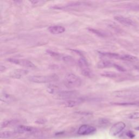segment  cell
I'll return each instance as SVG.
<instances>
[{
	"label": "cell",
	"mask_w": 139,
	"mask_h": 139,
	"mask_svg": "<svg viewBox=\"0 0 139 139\" xmlns=\"http://www.w3.org/2000/svg\"><path fill=\"white\" fill-rule=\"evenodd\" d=\"M78 93L76 91H60L57 94L55 95V98L58 100H70L76 99L78 96Z\"/></svg>",
	"instance_id": "cell-4"
},
{
	"label": "cell",
	"mask_w": 139,
	"mask_h": 139,
	"mask_svg": "<svg viewBox=\"0 0 139 139\" xmlns=\"http://www.w3.org/2000/svg\"><path fill=\"white\" fill-rule=\"evenodd\" d=\"M48 30L53 34H60L65 32V28L60 25L51 26L48 28Z\"/></svg>",
	"instance_id": "cell-12"
},
{
	"label": "cell",
	"mask_w": 139,
	"mask_h": 139,
	"mask_svg": "<svg viewBox=\"0 0 139 139\" xmlns=\"http://www.w3.org/2000/svg\"><path fill=\"white\" fill-rule=\"evenodd\" d=\"M83 102V100L81 99H75L66 101L63 103V105L65 107L72 108L77 106Z\"/></svg>",
	"instance_id": "cell-13"
},
{
	"label": "cell",
	"mask_w": 139,
	"mask_h": 139,
	"mask_svg": "<svg viewBox=\"0 0 139 139\" xmlns=\"http://www.w3.org/2000/svg\"><path fill=\"white\" fill-rule=\"evenodd\" d=\"M29 80L35 83H50L57 81L59 77L55 74L46 76H32L29 77Z\"/></svg>",
	"instance_id": "cell-2"
},
{
	"label": "cell",
	"mask_w": 139,
	"mask_h": 139,
	"mask_svg": "<svg viewBox=\"0 0 139 139\" xmlns=\"http://www.w3.org/2000/svg\"><path fill=\"white\" fill-rule=\"evenodd\" d=\"M47 91L49 93L51 94H57L60 91L59 90V88L58 86L56 85L53 84H50L47 86Z\"/></svg>",
	"instance_id": "cell-17"
},
{
	"label": "cell",
	"mask_w": 139,
	"mask_h": 139,
	"mask_svg": "<svg viewBox=\"0 0 139 139\" xmlns=\"http://www.w3.org/2000/svg\"><path fill=\"white\" fill-rule=\"evenodd\" d=\"M99 53L102 56H105V57L111 58V59H120L121 60V55L112 52H100Z\"/></svg>",
	"instance_id": "cell-16"
},
{
	"label": "cell",
	"mask_w": 139,
	"mask_h": 139,
	"mask_svg": "<svg viewBox=\"0 0 139 139\" xmlns=\"http://www.w3.org/2000/svg\"><path fill=\"white\" fill-rule=\"evenodd\" d=\"M38 131L37 129L29 126H19L15 129V133H33Z\"/></svg>",
	"instance_id": "cell-10"
},
{
	"label": "cell",
	"mask_w": 139,
	"mask_h": 139,
	"mask_svg": "<svg viewBox=\"0 0 139 139\" xmlns=\"http://www.w3.org/2000/svg\"><path fill=\"white\" fill-rule=\"evenodd\" d=\"M96 132V129L95 127L90 125H84L79 128L77 134L80 135H87L93 134Z\"/></svg>",
	"instance_id": "cell-8"
},
{
	"label": "cell",
	"mask_w": 139,
	"mask_h": 139,
	"mask_svg": "<svg viewBox=\"0 0 139 139\" xmlns=\"http://www.w3.org/2000/svg\"><path fill=\"white\" fill-rule=\"evenodd\" d=\"M27 73V71L23 70H17L13 72L12 77H14L15 78H20L23 76L25 75Z\"/></svg>",
	"instance_id": "cell-18"
},
{
	"label": "cell",
	"mask_w": 139,
	"mask_h": 139,
	"mask_svg": "<svg viewBox=\"0 0 139 139\" xmlns=\"http://www.w3.org/2000/svg\"><path fill=\"white\" fill-rule=\"evenodd\" d=\"M63 82L64 85L70 89L79 87L82 84L80 77L72 73H67L65 76Z\"/></svg>",
	"instance_id": "cell-1"
},
{
	"label": "cell",
	"mask_w": 139,
	"mask_h": 139,
	"mask_svg": "<svg viewBox=\"0 0 139 139\" xmlns=\"http://www.w3.org/2000/svg\"><path fill=\"white\" fill-rule=\"evenodd\" d=\"M114 19L116 21L119 22L121 24L127 27L134 26L135 25V22L131 19L125 17L123 16H116L114 17Z\"/></svg>",
	"instance_id": "cell-9"
},
{
	"label": "cell",
	"mask_w": 139,
	"mask_h": 139,
	"mask_svg": "<svg viewBox=\"0 0 139 139\" xmlns=\"http://www.w3.org/2000/svg\"><path fill=\"white\" fill-rule=\"evenodd\" d=\"M46 52H47V54L50 55L51 56H52V57L57 59L61 60L67 64H69L70 65H73L75 64V60L71 56L58 53L50 50H47Z\"/></svg>",
	"instance_id": "cell-3"
},
{
	"label": "cell",
	"mask_w": 139,
	"mask_h": 139,
	"mask_svg": "<svg viewBox=\"0 0 139 139\" xmlns=\"http://www.w3.org/2000/svg\"><path fill=\"white\" fill-rule=\"evenodd\" d=\"M115 64L112 63L111 61L109 60H101L97 64V68L99 69H106V68H110L115 67Z\"/></svg>",
	"instance_id": "cell-14"
},
{
	"label": "cell",
	"mask_w": 139,
	"mask_h": 139,
	"mask_svg": "<svg viewBox=\"0 0 139 139\" xmlns=\"http://www.w3.org/2000/svg\"><path fill=\"white\" fill-rule=\"evenodd\" d=\"M15 133H13L12 132H9V131H5V132H1V135H0V137L1 138H10L12 136H13L14 134Z\"/></svg>",
	"instance_id": "cell-20"
},
{
	"label": "cell",
	"mask_w": 139,
	"mask_h": 139,
	"mask_svg": "<svg viewBox=\"0 0 139 139\" xmlns=\"http://www.w3.org/2000/svg\"><path fill=\"white\" fill-rule=\"evenodd\" d=\"M7 61L11 63L26 67V68H34L35 67V65L32 62V61L26 59L9 58L7 59Z\"/></svg>",
	"instance_id": "cell-6"
},
{
	"label": "cell",
	"mask_w": 139,
	"mask_h": 139,
	"mask_svg": "<svg viewBox=\"0 0 139 139\" xmlns=\"http://www.w3.org/2000/svg\"><path fill=\"white\" fill-rule=\"evenodd\" d=\"M128 118L131 120H136L139 118V112H134L131 113L128 116Z\"/></svg>",
	"instance_id": "cell-23"
},
{
	"label": "cell",
	"mask_w": 139,
	"mask_h": 139,
	"mask_svg": "<svg viewBox=\"0 0 139 139\" xmlns=\"http://www.w3.org/2000/svg\"><path fill=\"white\" fill-rule=\"evenodd\" d=\"M78 64L79 68L80 69L82 75L85 77H88L91 76V72L89 68V64L84 56H80V58L78 61Z\"/></svg>",
	"instance_id": "cell-5"
},
{
	"label": "cell",
	"mask_w": 139,
	"mask_h": 139,
	"mask_svg": "<svg viewBox=\"0 0 139 139\" xmlns=\"http://www.w3.org/2000/svg\"><path fill=\"white\" fill-rule=\"evenodd\" d=\"M136 8L137 9H139V5H138V6H137L136 7Z\"/></svg>",
	"instance_id": "cell-28"
},
{
	"label": "cell",
	"mask_w": 139,
	"mask_h": 139,
	"mask_svg": "<svg viewBox=\"0 0 139 139\" xmlns=\"http://www.w3.org/2000/svg\"><path fill=\"white\" fill-rule=\"evenodd\" d=\"M112 95L119 98H129L136 96L133 92L129 91H116L113 92Z\"/></svg>",
	"instance_id": "cell-11"
},
{
	"label": "cell",
	"mask_w": 139,
	"mask_h": 139,
	"mask_svg": "<svg viewBox=\"0 0 139 139\" xmlns=\"http://www.w3.org/2000/svg\"><path fill=\"white\" fill-rule=\"evenodd\" d=\"M135 130H139V126H138V127H136V128H135Z\"/></svg>",
	"instance_id": "cell-27"
},
{
	"label": "cell",
	"mask_w": 139,
	"mask_h": 139,
	"mask_svg": "<svg viewBox=\"0 0 139 139\" xmlns=\"http://www.w3.org/2000/svg\"><path fill=\"white\" fill-rule=\"evenodd\" d=\"M126 125L124 122H118L113 125L110 129V134L112 136H115L120 134L125 129Z\"/></svg>",
	"instance_id": "cell-7"
},
{
	"label": "cell",
	"mask_w": 139,
	"mask_h": 139,
	"mask_svg": "<svg viewBox=\"0 0 139 139\" xmlns=\"http://www.w3.org/2000/svg\"><path fill=\"white\" fill-rule=\"evenodd\" d=\"M30 3H32L33 4H38L39 3H44V1H30Z\"/></svg>",
	"instance_id": "cell-26"
},
{
	"label": "cell",
	"mask_w": 139,
	"mask_h": 139,
	"mask_svg": "<svg viewBox=\"0 0 139 139\" xmlns=\"http://www.w3.org/2000/svg\"><path fill=\"white\" fill-rule=\"evenodd\" d=\"M126 135H127V136L128 137H129V138H134V137L135 136V135L132 131H128V132H127L126 133Z\"/></svg>",
	"instance_id": "cell-25"
},
{
	"label": "cell",
	"mask_w": 139,
	"mask_h": 139,
	"mask_svg": "<svg viewBox=\"0 0 139 139\" xmlns=\"http://www.w3.org/2000/svg\"><path fill=\"white\" fill-rule=\"evenodd\" d=\"M101 76L108 77V78H115L117 77V74L114 72H104L101 73Z\"/></svg>",
	"instance_id": "cell-21"
},
{
	"label": "cell",
	"mask_w": 139,
	"mask_h": 139,
	"mask_svg": "<svg viewBox=\"0 0 139 139\" xmlns=\"http://www.w3.org/2000/svg\"><path fill=\"white\" fill-rule=\"evenodd\" d=\"M121 60L127 61H136L138 60V58L134 55H132L130 54H125L121 55Z\"/></svg>",
	"instance_id": "cell-19"
},
{
	"label": "cell",
	"mask_w": 139,
	"mask_h": 139,
	"mask_svg": "<svg viewBox=\"0 0 139 139\" xmlns=\"http://www.w3.org/2000/svg\"><path fill=\"white\" fill-rule=\"evenodd\" d=\"M88 30H89L90 32H91V33H94V34H96V35H97L98 36H99V37H105L106 36L105 34L103 32H102V31H101V30L95 29L92 28H89Z\"/></svg>",
	"instance_id": "cell-22"
},
{
	"label": "cell",
	"mask_w": 139,
	"mask_h": 139,
	"mask_svg": "<svg viewBox=\"0 0 139 139\" xmlns=\"http://www.w3.org/2000/svg\"><path fill=\"white\" fill-rule=\"evenodd\" d=\"M0 100L2 102L9 103L14 102L15 100V99L14 96L11 95L6 93H2L0 96Z\"/></svg>",
	"instance_id": "cell-15"
},
{
	"label": "cell",
	"mask_w": 139,
	"mask_h": 139,
	"mask_svg": "<svg viewBox=\"0 0 139 139\" xmlns=\"http://www.w3.org/2000/svg\"><path fill=\"white\" fill-rule=\"evenodd\" d=\"M17 122V121L15 120H12V121H4L2 124H1V128H4V127H6L8 126H9L10 125L13 124L14 123H16Z\"/></svg>",
	"instance_id": "cell-24"
}]
</instances>
